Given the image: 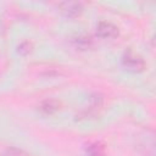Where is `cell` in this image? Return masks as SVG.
I'll use <instances>...</instances> for the list:
<instances>
[{
  "instance_id": "cell-1",
  "label": "cell",
  "mask_w": 156,
  "mask_h": 156,
  "mask_svg": "<svg viewBox=\"0 0 156 156\" xmlns=\"http://www.w3.org/2000/svg\"><path fill=\"white\" fill-rule=\"evenodd\" d=\"M122 66L124 69H127L128 72H132V73H139V72H143L144 68H145V61L144 58L133 52V51H128L126 52L123 56H122Z\"/></svg>"
},
{
  "instance_id": "cell-2",
  "label": "cell",
  "mask_w": 156,
  "mask_h": 156,
  "mask_svg": "<svg viewBox=\"0 0 156 156\" xmlns=\"http://www.w3.org/2000/svg\"><path fill=\"white\" fill-rule=\"evenodd\" d=\"M139 151L145 156H155V138L152 132L144 133L138 143Z\"/></svg>"
},
{
  "instance_id": "cell-3",
  "label": "cell",
  "mask_w": 156,
  "mask_h": 156,
  "mask_svg": "<svg viewBox=\"0 0 156 156\" xmlns=\"http://www.w3.org/2000/svg\"><path fill=\"white\" fill-rule=\"evenodd\" d=\"M96 34L102 39H112L118 35V27L107 21H100L96 24Z\"/></svg>"
},
{
  "instance_id": "cell-4",
  "label": "cell",
  "mask_w": 156,
  "mask_h": 156,
  "mask_svg": "<svg viewBox=\"0 0 156 156\" xmlns=\"http://www.w3.org/2000/svg\"><path fill=\"white\" fill-rule=\"evenodd\" d=\"M58 10L66 17H77L83 12V4L79 1H63L58 4Z\"/></svg>"
},
{
  "instance_id": "cell-5",
  "label": "cell",
  "mask_w": 156,
  "mask_h": 156,
  "mask_svg": "<svg viewBox=\"0 0 156 156\" xmlns=\"http://www.w3.org/2000/svg\"><path fill=\"white\" fill-rule=\"evenodd\" d=\"M60 107H61V102L56 99H46L41 101V104L39 105V110L45 115H52L57 112Z\"/></svg>"
},
{
  "instance_id": "cell-6",
  "label": "cell",
  "mask_w": 156,
  "mask_h": 156,
  "mask_svg": "<svg viewBox=\"0 0 156 156\" xmlns=\"http://www.w3.org/2000/svg\"><path fill=\"white\" fill-rule=\"evenodd\" d=\"M87 155L88 156H105L106 155L105 146L98 141L91 143L87 147Z\"/></svg>"
},
{
  "instance_id": "cell-7",
  "label": "cell",
  "mask_w": 156,
  "mask_h": 156,
  "mask_svg": "<svg viewBox=\"0 0 156 156\" xmlns=\"http://www.w3.org/2000/svg\"><path fill=\"white\" fill-rule=\"evenodd\" d=\"M0 156H29V155L26 151L21 150V149L10 147V149H6L5 151L0 152Z\"/></svg>"
},
{
  "instance_id": "cell-8",
  "label": "cell",
  "mask_w": 156,
  "mask_h": 156,
  "mask_svg": "<svg viewBox=\"0 0 156 156\" xmlns=\"http://www.w3.org/2000/svg\"><path fill=\"white\" fill-rule=\"evenodd\" d=\"M90 44H91V38L88 37V35H80L76 39V45L78 48H80L82 50L88 49L90 46Z\"/></svg>"
},
{
  "instance_id": "cell-9",
  "label": "cell",
  "mask_w": 156,
  "mask_h": 156,
  "mask_svg": "<svg viewBox=\"0 0 156 156\" xmlns=\"http://www.w3.org/2000/svg\"><path fill=\"white\" fill-rule=\"evenodd\" d=\"M32 48H33V45H32L30 41H23V43H21L18 45V52L21 55H23V56L24 55H28L32 51Z\"/></svg>"
}]
</instances>
